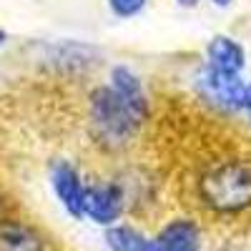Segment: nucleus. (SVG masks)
Segmentation results:
<instances>
[{
  "label": "nucleus",
  "instance_id": "nucleus-1",
  "mask_svg": "<svg viewBox=\"0 0 251 251\" xmlns=\"http://www.w3.org/2000/svg\"><path fill=\"white\" fill-rule=\"evenodd\" d=\"M149 121V98H126L108 83L88 96V126L93 138L108 151L126 149Z\"/></svg>",
  "mask_w": 251,
  "mask_h": 251
},
{
  "label": "nucleus",
  "instance_id": "nucleus-2",
  "mask_svg": "<svg viewBox=\"0 0 251 251\" xmlns=\"http://www.w3.org/2000/svg\"><path fill=\"white\" fill-rule=\"evenodd\" d=\"M206 208L221 216L244 214L251 208V161L226 156L208 161L196 181Z\"/></svg>",
  "mask_w": 251,
  "mask_h": 251
},
{
  "label": "nucleus",
  "instance_id": "nucleus-3",
  "mask_svg": "<svg viewBox=\"0 0 251 251\" xmlns=\"http://www.w3.org/2000/svg\"><path fill=\"white\" fill-rule=\"evenodd\" d=\"M194 88L199 98L206 100L214 111L226 113V116L244 113V100H246V88H249L244 75L221 73L203 63L194 75Z\"/></svg>",
  "mask_w": 251,
  "mask_h": 251
},
{
  "label": "nucleus",
  "instance_id": "nucleus-4",
  "mask_svg": "<svg viewBox=\"0 0 251 251\" xmlns=\"http://www.w3.org/2000/svg\"><path fill=\"white\" fill-rule=\"evenodd\" d=\"M126 214V188L118 181H96L86 186L83 199V219L98 226H113Z\"/></svg>",
  "mask_w": 251,
  "mask_h": 251
},
{
  "label": "nucleus",
  "instance_id": "nucleus-5",
  "mask_svg": "<svg viewBox=\"0 0 251 251\" xmlns=\"http://www.w3.org/2000/svg\"><path fill=\"white\" fill-rule=\"evenodd\" d=\"M50 186L53 194L60 201V206L73 216V219H83V199H86V181H83L80 171L71 161H53L50 163Z\"/></svg>",
  "mask_w": 251,
  "mask_h": 251
},
{
  "label": "nucleus",
  "instance_id": "nucleus-6",
  "mask_svg": "<svg viewBox=\"0 0 251 251\" xmlns=\"http://www.w3.org/2000/svg\"><path fill=\"white\" fill-rule=\"evenodd\" d=\"M143 251H201V231L191 219H174L146 239Z\"/></svg>",
  "mask_w": 251,
  "mask_h": 251
},
{
  "label": "nucleus",
  "instance_id": "nucleus-7",
  "mask_svg": "<svg viewBox=\"0 0 251 251\" xmlns=\"http://www.w3.org/2000/svg\"><path fill=\"white\" fill-rule=\"evenodd\" d=\"M46 60L60 73H83L91 66H96L98 50L88 43H75V40H60L48 48Z\"/></svg>",
  "mask_w": 251,
  "mask_h": 251
},
{
  "label": "nucleus",
  "instance_id": "nucleus-8",
  "mask_svg": "<svg viewBox=\"0 0 251 251\" xmlns=\"http://www.w3.org/2000/svg\"><path fill=\"white\" fill-rule=\"evenodd\" d=\"M206 66L216 68L221 73H231V75H241L246 68V50L231 35H214L206 43Z\"/></svg>",
  "mask_w": 251,
  "mask_h": 251
},
{
  "label": "nucleus",
  "instance_id": "nucleus-9",
  "mask_svg": "<svg viewBox=\"0 0 251 251\" xmlns=\"http://www.w3.org/2000/svg\"><path fill=\"white\" fill-rule=\"evenodd\" d=\"M0 251H46V244L28 224L0 219Z\"/></svg>",
  "mask_w": 251,
  "mask_h": 251
},
{
  "label": "nucleus",
  "instance_id": "nucleus-10",
  "mask_svg": "<svg viewBox=\"0 0 251 251\" xmlns=\"http://www.w3.org/2000/svg\"><path fill=\"white\" fill-rule=\"evenodd\" d=\"M103 239H106V246L111 251H143V246H146V236L128 224L108 226Z\"/></svg>",
  "mask_w": 251,
  "mask_h": 251
},
{
  "label": "nucleus",
  "instance_id": "nucleus-11",
  "mask_svg": "<svg viewBox=\"0 0 251 251\" xmlns=\"http://www.w3.org/2000/svg\"><path fill=\"white\" fill-rule=\"evenodd\" d=\"M108 10L121 18V20H131L136 15H141L146 10V5H149V0H106Z\"/></svg>",
  "mask_w": 251,
  "mask_h": 251
},
{
  "label": "nucleus",
  "instance_id": "nucleus-12",
  "mask_svg": "<svg viewBox=\"0 0 251 251\" xmlns=\"http://www.w3.org/2000/svg\"><path fill=\"white\" fill-rule=\"evenodd\" d=\"M244 113L249 116L251 121V83H249V88H246V100H244Z\"/></svg>",
  "mask_w": 251,
  "mask_h": 251
},
{
  "label": "nucleus",
  "instance_id": "nucleus-13",
  "mask_svg": "<svg viewBox=\"0 0 251 251\" xmlns=\"http://www.w3.org/2000/svg\"><path fill=\"white\" fill-rule=\"evenodd\" d=\"M176 3H178L181 8H196V5L201 3V0H176Z\"/></svg>",
  "mask_w": 251,
  "mask_h": 251
},
{
  "label": "nucleus",
  "instance_id": "nucleus-14",
  "mask_svg": "<svg viewBox=\"0 0 251 251\" xmlns=\"http://www.w3.org/2000/svg\"><path fill=\"white\" fill-rule=\"evenodd\" d=\"M208 3H211V5H216V8H228V5L234 3V0H208Z\"/></svg>",
  "mask_w": 251,
  "mask_h": 251
},
{
  "label": "nucleus",
  "instance_id": "nucleus-15",
  "mask_svg": "<svg viewBox=\"0 0 251 251\" xmlns=\"http://www.w3.org/2000/svg\"><path fill=\"white\" fill-rule=\"evenodd\" d=\"M3 43H5V33H3V30H0V46H3Z\"/></svg>",
  "mask_w": 251,
  "mask_h": 251
},
{
  "label": "nucleus",
  "instance_id": "nucleus-16",
  "mask_svg": "<svg viewBox=\"0 0 251 251\" xmlns=\"http://www.w3.org/2000/svg\"><path fill=\"white\" fill-rule=\"evenodd\" d=\"M0 214H3V196H0Z\"/></svg>",
  "mask_w": 251,
  "mask_h": 251
}]
</instances>
